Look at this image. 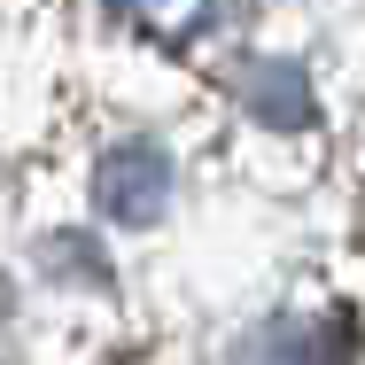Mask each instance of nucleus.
<instances>
[{"label":"nucleus","instance_id":"f257e3e1","mask_svg":"<svg viewBox=\"0 0 365 365\" xmlns=\"http://www.w3.org/2000/svg\"><path fill=\"white\" fill-rule=\"evenodd\" d=\"M140 8H148V16H163V24H202L218 0H140Z\"/></svg>","mask_w":365,"mask_h":365}]
</instances>
